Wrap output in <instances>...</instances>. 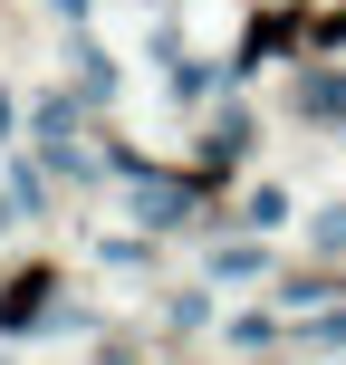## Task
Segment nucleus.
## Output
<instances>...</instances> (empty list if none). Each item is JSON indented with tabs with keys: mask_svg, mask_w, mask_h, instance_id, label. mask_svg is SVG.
<instances>
[{
	"mask_svg": "<svg viewBox=\"0 0 346 365\" xmlns=\"http://www.w3.org/2000/svg\"><path fill=\"white\" fill-rule=\"evenodd\" d=\"M39 298H49V269H29V279H19V289L0 298V317H10V327H19V308H39Z\"/></svg>",
	"mask_w": 346,
	"mask_h": 365,
	"instance_id": "nucleus-1",
	"label": "nucleus"
}]
</instances>
